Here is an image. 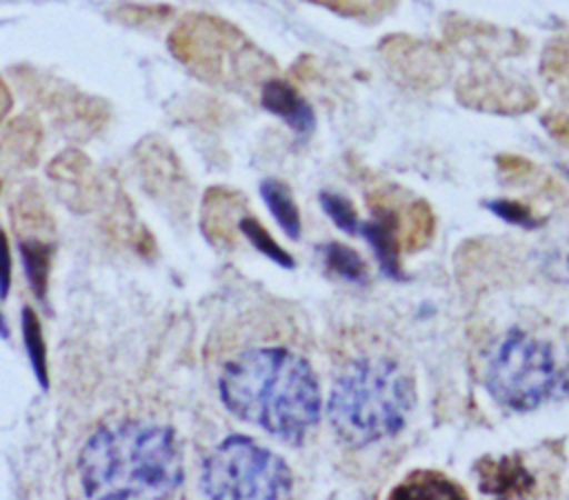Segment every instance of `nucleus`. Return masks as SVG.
<instances>
[{"instance_id":"18","label":"nucleus","mask_w":569,"mask_h":500,"mask_svg":"<svg viewBox=\"0 0 569 500\" xmlns=\"http://www.w3.org/2000/svg\"><path fill=\"white\" fill-rule=\"evenodd\" d=\"M309 2L320 4L342 18H358V20H380L396 4V0H309Z\"/></svg>"},{"instance_id":"19","label":"nucleus","mask_w":569,"mask_h":500,"mask_svg":"<svg viewBox=\"0 0 569 500\" xmlns=\"http://www.w3.org/2000/svg\"><path fill=\"white\" fill-rule=\"evenodd\" d=\"M238 227H240V231L247 236V240H249L260 253H264L267 258H271L273 262H278V264H282V267H287V269L293 267V258L269 236V231H267L253 216L240 218Z\"/></svg>"},{"instance_id":"4","label":"nucleus","mask_w":569,"mask_h":500,"mask_svg":"<svg viewBox=\"0 0 569 500\" xmlns=\"http://www.w3.org/2000/svg\"><path fill=\"white\" fill-rule=\"evenodd\" d=\"M167 47L191 76L227 91L251 93L278 71L271 56L220 16H182L171 29Z\"/></svg>"},{"instance_id":"22","label":"nucleus","mask_w":569,"mask_h":500,"mask_svg":"<svg viewBox=\"0 0 569 500\" xmlns=\"http://www.w3.org/2000/svg\"><path fill=\"white\" fill-rule=\"evenodd\" d=\"M409 213V229H407V244L420 247L429 240L431 229H433V216L429 204L425 202H413Z\"/></svg>"},{"instance_id":"17","label":"nucleus","mask_w":569,"mask_h":500,"mask_svg":"<svg viewBox=\"0 0 569 500\" xmlns=\"http://www.w3.org/2000/svg\"><path fill=\"white\" fill-rule=\"evenodd\" d=\"M325 253V264L331 273H336L338 278L353 282V284H362L367 282V264L365 260L347 244L340 242H331L322 249Z\"/></svg>"},{"instance_id":"5","label":"nucleus","mask_w":569,"mask_h":500,"mask_svg":"<svg viewBox=\"0 0 569 500\" xmlns=\"http://www.w3.org/2000/svg\"><path fill=\"white\" fill-rule=\"evenodd\" d=\"M291 473L282 458L247 436L224 438L202 464L209 500H284Z\"/></svg>"},{"instance_id":"1","label":"nucleus","mask_w":569,"mask_h":500,"mask_svg":"<svg viewBox=\"0 0 569 500\" xmlns=\"http://www.w3.org/2000/svg\"><path fill=\"white\" fill-rule=\"evenodd\" d=\"M220 398L240 420L298 444L320 418V384L309 362L280 347L249 349L220 373Z\"/></svg>"},{"instance_id":"11","label":"nucleus","mask_w":569,"mask_h":500,"mask_svg":"<svg viewBox=\"0 0 569 500\" xmlns=\"http://www.w3.org/2000/svg\"><path fill=\"white\" fill-rule=\"evenodd\" d=\"M442 31L447 44L465 56H496L500 49H511L498 29L467 18H447Z\"/></svg>"},{"instance_id":"21","label":"nucleus","mask_w":569,"mask_h":500,"mask_svg":"<svg viewBox=\"0 0 569 500\" xmlns=\"http://www.w3.org/2000/svg\"><path fill=\"white\" fill-rule=\"evenodd\" d=\"M320 204L338 229H342L345 233H360L362 224H360L358 211L349 198H345L340 193L325 191V193H320Z\"/></svg>"},{"instance_id":"7","label":"nucleus","mask_w":569,"mask_h":500,"mask_svg":"<svg viewBox=\"0 0 569 500\" xmlns=\"http://www.w3.org/2000/svg\"><path fill=\"white\" fill-rule=\"evenodd\" d=\"M378 53L387 71L405 87L416 91H436L447 84L451 76V60L447 51L409 33H389L380 40Z\"/></svg>"},{"instance_id":"15","label":"nucleus","mask_w":569,"mask_h":500,"mask_svg":"<svg viewBox=\"0 0 569 500\" xmlns=\"http://www.w3.org/2000/svg\"><path fill=\"white\" fill-rule=\"evenodd\" d=\"M260 193H262V200L264 204L269 207L271 216L276 218V222L282 227V231L298 240L300 236V229H302V222H300V211L296 207V200L289 191V187L276 178H267L262 184H260Z\"/></svg>"},{"instance_id":"12","label":"nucleus","mask_w":569,"mask_h":500,"mask_svg":"<svg viewBox=\"0 0 569 500\" xmlns=\"http://www.w3.org/2000/svg\"><path fill=\"white\" fill-rule=\"evenodd\" d=\"M398 218L391 209L376 204L371 220H367L360 229V233L367 238V242L373 247L376 258L385 271V276L400 280V260H398Z\"/></svg>"},{"instance_id":"8","label":"nucleus","mask_w":569,"mask_h":500,"mask_svg":"<svg viewBox=\"0 0 569 500\" xmlns=\"http://www.w3.org/2000/svg\"><path fill=\"white\" fill-rule=\"evenodd\" d=\"M16 87L22 89V93L49 109L51 113L56 111L58 116H73V118H89L96 120L104 113V102L78 91V87L44 73L40 69L31 67H18L13 69Z\"/></svg>"},{"instance_id":"20","label":"nucleus","mask_w":569,"mask_h":500,"mask_svg":"<svg viewBox=\"0 0 569 500\" xmlns=\"http://www.w3.org/2000/svg\"><path fill=\"white\" fill-rule=\"evenodd\" d=\"M22 336H24V347L33 367L36 378L40 380L42 389H47L49 380H47V358H44V342H42V331L40 324L33 316L31 309L22 311Z\"/></svg>"},{"instance_id":"14","label":"nucleus","mask_w":569,"mask_h":500,"mask_svg":"<svg viewBox=\"0 0 569 500\" xmlns=\"http://www.w3.org/2000/svg\"><path fill=\"white\" fill-rule=\"evenodd\" d=\"M389 500H467L458 484L433 471H418L400 482Z\"/></svg>"},{"instance_id":"13","label":"nucleus","mask_w":569,"mask_h":500,"mask_svg":"<svg viewBox=\"0 0 569 500\" xmlns=\"http://www.w3.org/2000/svg\"><path fill=\"white\" fill-rule=\"evenodd\" d=\"M260 98H262V104L280 116L293 131L298 133H307L313 129V111L311 107L302 100V96L284 80L280 78H271L262 84L260 89Z\"/></svg>"},{"instance_id":"6","label":"nucleus","mask_w":569,"mask_h":500,"mask_svg":"<svg viewBox=\"0 0 569 500\" xmlns=\"http://www.w3.org/2000/svg\"><path fill=\"white\" fill-rule=\"evenodd\" d=\"M565 384V373L558 367L553 349L511 329L487 369V389L502 404L513 411H529L553 398Z\"/></svg>"},{"instance_id":"9","label":"nucleus","mask_w":569,"mask_h":500,"mask_svg":"<svg viewBox=\"0 0 569 500\" xmlns=\"http://www.w3.org/2000/svg\"><path fill=\"white\" fill-rule=\"evenodd\" d=\"M456 96L462 104L485 111H500V113H516L522 109H531L536 96L529 91L527 84H518L496 71L473 69L465 73L456 82Z\"/></svg>"},{"instance_id":"16","label":"nucleus","mask_w":569,"mask_h":500,"mask_svg":"<svg viewBox=\"0 0 569 500\" xmlns=\"http://www.w3.org/2000/svg\"><path fill=\"white\" fill-rule=\"evenodd\" d=\"M51 244L38 240V238H29L20 242V256H22V264H24V273L31 282L33 293L44 300L47 293V280H49V267H51Z\"/></svg>"},{"instance_id":"3","label":"nucleus","mask_w":569,"mask_h":500,"mask_svg":"<svg viewBox=\"0 0 569 500\" xmlns=\"http://www.w3.org/2000/svg\"><path fill=\"white\" fill-rule=\"evenodd\" d=\"M413 407L411 378L389 358H360L333 382L329 422L336 436L365 447L396 436Z\"/></svg>"},{"instance_id":"2","label":"nucleus","mask_w":569,"mask_h":500,"mask_svg":"<svg viewBox=\"0 0 569 500\" xmlns=\"http://www.w3.org/2000/svg\"><path fill=\"white\" fill-rule=\"evenodd\" d=\"M91 500H169L182 482V456L169 427L124 420L100 427L78 458Z\"/></svg>"},{"instance_id":"23","label":"nucleus","mask_w":569,"mask_h":500,"mask_svg":"<svg viewBox=\"0 0 569 500\" xmlns=\"http://www.w3.org/2000/svg\"><path fill=\"white\" fill-rule=\"evenodd\" d=\"M487 207L500 216L502 220L507 222H513V224H520V227H538V220L531 216V211L520 204V202H513V200H493V202H487Z\"/></svg>"},{"instance_id":"10","label":"nucleus","mask_w":569,"mask_h":500,"mask_svg":"<svg viewBox=\"0 0 569 500\" xmlns=\"http://www.w3.org/2000/svg\"><path fill=\"white\" fill-rule=\"evenodd\" d=\"M478 487L493 500L525 498L533 489V476L516 456L485 458L476 464Z\"/></svg>"},{"instance_id":"24","label":"nucleus","mask_w":569,"mask_h":500,"mask_svg":"<svg viewBox=\"0 0 569 500\" xmlns=\"http://www.w3.org/2000/svg\"><path fill=\"white\" fill-rule=\"evenodd\" d=\"M169 13L167 7H144L140 11V7H122L120 9V18L127 22H144V20H162V16Z\"/></svg>"}]
</instances>
